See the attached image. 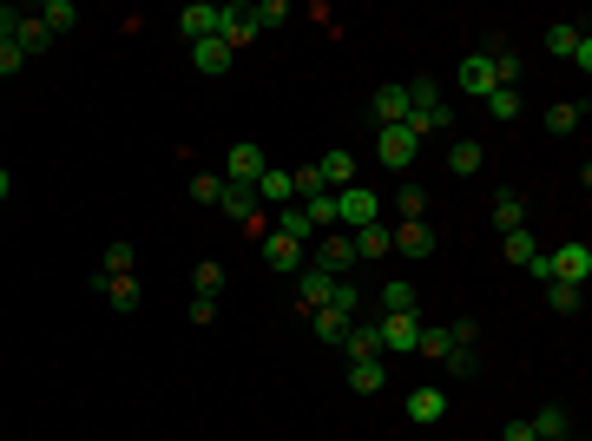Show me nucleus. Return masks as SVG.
I'll return each mask as SVG.
<instances>
[{
  "label": "nucleus",
  "instance_id": "obj_1",
  "mask_svg": "<svg viewBox=\"0 0 592 441\" xmlns=\"http://www.w3.org/2000/svg\"><path fill=\"white\" fill-rule=\"evenodd\" d=\"M375 211H382V198H375L369 185L336 191V231H362V224H375Z\"/></svg>",
  "mask_w": 592,
  "mask_h": 441
},
{
  "label": "nucleus",
  "instance_id": "obj_2",
  "mask_svg": "<svg viewBox=\"0 0 592 441\" xmlns=\"http://www.w3.org/2000/svg\"><path fill=\"white\" fill-rule=\"evenodd\" d=\"M415 152H421V139H415L408 126H382V132H375V158H382L389 172H408V165H415Z\"/></svg>",
  "mask_w": 592,
  "mask_h": 441
},
{
  "label": "nucleus",
  "instance_id": "obj_3",
  "mask_svg": "<svg viewBox=\"0 0 592 441\" xmlns=\"http://www.w3.org/2000/svg\"><path fill=\"white\" fill-rule=\"evenodd\" d=\"M336 284H343V277H329V270H316V264H303L296 270V310H323L329 297H336Z\"/></svg>",
  "mask_w": 592,
  "mask_h": 441
},
{
  "label": "nucleus",
  "instance_id": "obj_4",
  "mask_svg": "<svg viewBox=\"0 0 592 441\" xmlns=\"http://www.w3.org/2000/svg\"><path fill=\"white\" fill-rule=\"evenodd\" d=\"M316 270H329V277H349V270H356V244H349V231H323V237H316Z\"/></svg>",
  "mask_w": 592,
  "mask_h": 441
},
{
  "label": "nucleus",
  "instance_id": "obj_5",
  "mask_svg": "<svg viewBox=\"0 0 592 441\" xmlns=\"http://www.w3.org/2000/svg\"><path fill=\"white\" fill-rule=\"evenodd\" d=\"M375 336H382V356H389V349H408V356H415L421 310H402V316H375Z\"/></svg>",
  "mask_w": 592,
  "mask_h": 441
},
{
  "label": "nucleus",
  "instance_id": "obj_6",
  "mask_svg": "<svg viewBox=\"0 0 592 441\" xmlns=\"http://www.w3.org/2000/svg\"><path fill=\"white\" fill-rule=\"evenodd\" d=\"M389 244H395L402 257H415V264H421V257H435V244H441V237L428 231V218H402V224L389 231Z\"/></svg>",
  "mask_w": 592,
  "mask_h": 441
},
{
  "label": "nucleus",
  "instance_id": "obj_7",
  "mask_svg": "<svg viewBox=\"0 0 592 441\" xmlns=\"http://www.w3.org/2000/svg\"><path fill=\"white\" fill-rule=\"evenodd\" d=\"M264 165H270L264 145H250V139L224 152V178H231V185H257V178H264Z\"/></svg>",
  "mask_w": 592,
  "mask_h": 441
},
{
  "label": "nucleus",
  "instance_id": "obj_8",
  "mask_svg": "<svg viewBox=\"0 0 592 441\" xmlns=\"http://www.w3.org/2000/svg\"><path fill=\"white\" fill-rule=\"evenodd\" d=\"M218 40H224V47H231V53L257 40V14H250L244 0H237V7H218Z\"/></svg>",
  "mask_w": 592,
  "mask_h": 441
},
{
  "label": "nucleus",
  "instance_id": "obj_9",
  "mask_svg": "<svg viewBox=\"0 0 592 441\" xmlns=\"http://www.w3.org/2000/svg\"><path fill=\"white\" fill-rule=\"evenodd\" d=\"M369 112H375V126H402V119H408V86H402V79L375 86V93H369Z\"/></svg>",
  "mask_w": 592,
  "mask_h": 441
},
{
  "label": "nucleus",
  "instance_id": "obj_10",
  "mask_svg": "<svg viewBox=\"0 0 592 441\" xmlns=\"http://www.w3.org/2000/svg\"><path fill=\"white\" fill-rule=\"evenodd\" d=\"M316 185H323L329 198L349 191V185H356V152H323V158H316Z\"/></svg>",
  "mask_w": 592,
  "mask_h": 441
},
{
  "label": "nucleus",
  "instance_id": "obj_11",
  "mask_svg": "<svg viewBox=\"0 0 592 441\" xmlns=\"http://www.w3.org/2000/svg\"><path fill=\"white\" fill-rule=\"evenodd\" d=\"M553 277H560V284H579V290H586V277H592V251L579 244V237L553 251Z\"/></svg>",
  "mask_w": 592,
  "mask_h": 441
},
{
  "label": "nucleus",
  "instance_id": "obj_12",
  "mask_svg": "<svg viewBox=\"0 0 592 441\" xmlns=\"http://www.w3.org/2000/svg\"><path fill=\"white\" fill-rule=\"evenodd\" d=\"M264 270L296 277V270H303V244H296V237H283V231H270V237H264Z\"/></svg>",
  "mask_w": 592,
  "mask_h": 441
},
{
  "label": "nucleus",
  "instance_id": "obj_13",
  "mask_svg": "<svg viewBox=\"0 0 592 441\" xmlns=\"http://www.w3.org/2000/svg\"><path fill=\"white\" fill-rule=\"evenodd\" d=\"M257 198H264V211L296 205V172H283V165H264V178H257Z\"/></svg>",
  "mask_w": 592,
  "mask_h": 441
},
{
  "label": "nucleus",
  "instance_id": "obj_14",
  "mask_svg": "<svg viewBox=\"0 0 592 441\" xmlns=\"http://www.w3.org/2000/svg\"><path fill=\"white\" fill-rule=\"evenodd\" d=\"M93 290L106 297V310H119V316L139 310V277H93Z\"/></svg>",
  "mask_w": 592,
  "mask_h": 441
},
{
  "label": "nucleus",
  "instance_id": "obj_15",
  "mask_svg": "<svg viewBox=\"0 0 592 441\" xmlns=\"http://www.w3.org/2000/svg\"><path fill=\"white\" fill-rule=\"evenodd\" d=\"M441 415H448V389H408V422L435 428Z\"/></svg>",
  "mask_w": 592,
  "mask_h": 441
},
{
  "label": "nucleus",
  "instance_id": "obj_16",
  "mask_svg": "<svg viewBox=\"0 0 592 441\" xmlns=\"http://www.w3.org/2000/svg\"><path fill=\"white\" fill-rule=\"evenodd\" d=\"M343 356H349V363H369V356H382V336H375V316H369V323H362V316L349 323V336H343Z\"/></svg>",
  "mask_w": 592,
  "mask_h": 441
},
{
  "label": "nucleus",
  "instance_id": "obj_17",
  "mask_svg": "<svg viewBox=\"0 0 592 441\" xmlns=\"http://www.w3.org/2000/svg\"><path fill=\"white\" fill-rule=\"evenodd\" d=\"M494 224H500V237L527 231V198H520V191H494Z\"/></svg>",
  "mask_w": 592,
  "mask_h": 441
},
{
  "label": "nucleus",
  "instance_id": "obj_18",
  "mask_svg": "<svg viewBox=\"0 0 592 441\" xmlns=\"http://www.w3.org/2000/svg\"><path fill=\"white\" fill-rule=\"evenodd\" d=\"M99 277H139V251H132V237H112V244H106Z\"/></svg>",
  "mask_w": 592,
  "mask_h": 441
},
{
  "label": "nucleus",
  "instance_id": "obj_19",
  "mask_svg": "<svg viewBox=\"0 0 592 441\" xmlns=\"http://www.w3.org/2000/svg\"><path fill=\"white\" fill-rule=\"evenodd\" d=\"M178 33H185V40H211V33H218V7H204V0H191L185 14H178Z\"/></svg>",
  "mask_w": 592,
  "mask_h": 441
},
{
  "label": "nucleus",
  "instance_id": "obj_20",
  "mask_svg": "<svg viewBox=\"0 0 592 441\" xmlns=\"http://www.w3.org/2000/svg\"><path fill=\"white\" fill-rule=\"evenodd\" d=\"M349 244H356V264H375V257H389V231L382 224H362V231H349Z\"/></svg>",
  "mask_w": 592,
  "mask_h": 441
},
{
  "label": "nucleus",
  "instance_id": "obj_21",
  "mask_svg": "<svg viewBox=\"0 0 592 441\" xmlns=\"http://www.w3.org/2000/svg\"><path fill=\"white\" fill-rule=\"evenodd\" d=\"M270 231L296 237V244H310V237H316V224H310V211H303V205H283V211H270Z\"/></svg>",
  "mask_w": 592,
  "mask_h": 441
},
{
  "label": "nucleus",
  "instance_id": "obj_22",
  "mask_svg": "<svg viewBox=\"0 0 592 441\" xmlns=\"http://www.w3.org/2000/svg\"><path fill=\"white\" fill-rule=\"evenodd\" d=\"M533 422V441H560V435H573V415L560 409V402H546L540 415H527Z\"/></svg>",
  "mask_w": 592,
  "mask_h": 441
},
{
  "label": "nucleus",
  "instance_id": "obj_23",
  "mask_svg": "<svg viewBox=\"0 0 592 441\" xmlns=\"http://www.w3.org/2000/svg\"><path fill=\"white\" fill-rule=\"evenodd\" d=\"M461 86H468L474 99H487L494 93V60H487V53H468V60H461Z\"/></svg>",
  "mask_w": 592,
  "mask_h": 441
},
{
  "label": "nucleus",
  "instance_id": "obj_24",
  "mask_svg": "<svg viewBox=\"0 0 592 441\" xmlns=\"http://www.w3.org/2000/svg\"><path fill=\"white\" fill-rule=\"evenodd\" d=\"M218 211L231 224H244L250 211H257V185H231V178H224V198H218Z\"/></svg>",
  "mask_w": 592,
  "mask_h": 441
},
{
  "label": "nucleus",
  "instance_id": "obj_25",
  "mask_svg": "<svg viewBox=\"0 0 592 441\" xmlns=\"http://www.w3.org/2000/svg\"><path fill=\"white\" fill-rule=\"evenodd\" d=\"M349 389H356V395L389 389V363H382V356H369V363H349Z\"/></svg>",
  "mask_w": 592,
  "mask_h": 441
},
{
  "label": "nucleus",
  "instance_id": "obj_26",
  "mask_svg": "<svg viewBox=\"0 0 592 441\" xmlns=\"http://www.w3.org/2000/svg\"><path fill=\"white\" fill-rule=\"evenodd\" d=\"M191 66H198V73H224V66H231V47H224L218 33H211V40H191Z\"/></svg>",
  "mask_w": 592,
  "mask_h": 441
},
{
  "label": "nucleus",
  "instance_id": "obj_27",
  "mask_svg": "<svg viewBox=\"0 0 592 441\" xmlns=\"http://www.w3.org/2000/svg\"><path fill=\"white\" fill-rule=\"evenodd\" d=\"M14 47L27 53V60H33V53H47V47H53V33L40 27V14H20V27H14Z\"/></svg>",
  "mask_w": 592,
  "mask_h": 441
},
{
  "label": "nucleus",
  "instance_id": "obj_28",
  "mask_svg": "<svg viewBox=\"0 0 592 441\" xmlns=\"http://www.w3.org/2000/svg\"><path fill=\"white\" fill-rule=\"evenodd\" d=\"M579 40H586V27H573V20H553V27H546V53H553V60H573Z\"/></svg>",
  "mask_w": 592,
  "mask_h": 441
},
{
  "label": "nucleus",
  "instance_id": "obj_29",
  "mask_svg": "<svg viewBox=\"0 0 592 441\" xmlns=\"http://www.w3.org/2000/svg\"><path fill=\"white\" fill-rule=\"evenodd\" d=\"M579 119H586V106H573V99H560V106H546L540 126L553 132V139H566V132H579Z\"/></svg>",
  "mask_w": 592,
  "mask_h": 441
},
{
  "label": "nucleus",
  "instance_id": "obj_30",
  "mask_svg": "<svg viewBox=\"0 0 592 441\" xmlns=\"http://www.w3.org/2000/svg\"><path fill=\"white\" fill-rule=\"evenodd\" d=\"M448 349H454V330H448V323H421V336H415V356H435V363H441Z\"/></svg>",
  "mask_w": 592,
  "mask_h": 441
},
{
  "label": "nucleus",
  "instance_id": "obj_31",
  "mask_svg": "<svg viewBox=\"0 0 592 441\" xmlns=\"http://www.w3.org/2000/svg\"><path fill=\"white\" fill-rule=\"evenodd\" d=\"M349 323H356V316H343V310H316V343H329V349H343Z\"/></svg>",
  "mask_w": 592,
  "mask_h": 441
},
{
  "label": "nucleus",
  "instance_id": "obj_32",
  "mask_svg": "<svg viewBox=\"0 0 592 441\" xmlns=\"http://www.w3.org/2000/svg\"><path fill=\"white\" fill-rule=\"evenodd\" d=\"M191 290H198V297H211V303L224 297V264H218V257H204V264L191 270Z\"/></svg>",
  "mask_w": 592,
  "mask_h": 441
},
{
  "label": "nucleus",
  "instance_id": "obj_33",
  "mask_svg": "<svg viewBox=\"0 0 592 441\" xmlns=\"http://www.w3.org/2000/svg\"><path fill=\"white\" fill-rule=\"evenodd\" d=\"M40 27H47V33H73L79 27V7H73V0H47V7H40Z\"/></svg>",
  "mask_w": 592,
  "mask_h": 441
},
{
  "label": "nucleus",
  "instance_id": "obj_34",
  "mask_svg": "<svg viewBox=\"0 0 592 441\" xmlns=\"http://www.w3.org/2000/svg\"><path fill=\"white\" fill-rule=\"evenodd\" d=\"M296 205L310 211V224H316V237H323V231H336V198H329V191H316V198H296Z\"/></svg>",
  "mask_w": 592,
  "mask_h": 441
},
{
  "label": "nucleus",
  "instance_id": "obj_35",
  "mask_svg": "<svg viewBox=\"0 0 592 441\" xmlns=\"http://www.w3.org/2000/svg\"><path fill=\"white\" fill-rule=\"evenodd\" d=\"M402 310H415V284L395 277V284H382V316H402Z\"/></svg>",
  "mask_w": 592,
  "mask_h": 441
},
{
  "label": "nucleus",
  "instance_id": "obj_36",
  "mask_svg": "<svg viewBox=\"0 0 592 441\" xmlns=\"http://www.w3.org/2000/svg\"><path fill=\"white\" fill-rule=\"evenodd\" d=\"M448 172H454V178H474V172H481V145L461 139V145L448 152Z\"/></svg>",
  "mask_w": 592,
  "mask_h": 441
},
{
  "label": "nucleus",
  "instance_id": "obj_37",
  "mask_svg": "<svg viewBox=\"0 0 592 441\" xmlns=\"http://www.w3.org/2000/svg\"><path fill=\"white\" fill-rule=\"evenodd\" d=\"M579 297H586V290H579V284H560V277L546 284V303H553V310H560V316H579Z\"/></svg>",
  "mask_w": 592,
  "mask_h": 441
},
{
  "label": "nucleus",
  "instance_id": "obj_38",
  "mask_svg": "<svg viewBox=\"0 0 592 441\" xmlns=\"http://www.w3.org/2000/svg\"><path fill=\"white\" fill-rule=\"evenodd\" d=\"M191 198L218 211V198H224V172H198V178H191Z\"/></svg>",
  "mask_w": 592,
  "mask_h": 441
},
{
  "label": "nucleus",
  "instance_id": "obj_39",
  "mask_svg": "<svg viewBox=\"0 0 592 441\" xmlns=\"http://www.w3.org/2000/svg\"><path fill=\"white\" fill-rule=\"evenodd\" d=\"M395 211H402V218H428V191L421 185H395Z\"/></svg>",
  "mask_w": 592,
  "mask_h": 441
},
{
  "label": "nucleus",
  "instance_id": "obj_40",
  "mask_svg": "<svg viewBox=\"0 0 592 441\" xmlns=\"http://www.w3.org/2000/svg\"><path fill=\"white\" fill-rule=\"evenodd\" d=\"M481 106L494 112V119H520V93H514V86H494V93H487Z\"/></svg>",
  "mask_w": 592,
  "mask_h": 441
},
{
  "label": "nucleus",
  "instance_id": "obj_41",
  "mask_svg": "<svg viewBox=\"0 0 592 441\" xmlns=\"http://www.w3.org/2000/svg\"><path fill=\"white\" fill-rule=\"evenodd\" d=\"M500 251H507V264H527L540 244H533V231H507V237H500Z\"/></svg>",
  "mask_w": 592,
  "mask_h": 441
},
{
  "label": "nucleus",
  "instance_id": "obj_42",
  "mask_svg": "<svg viewBox=\"0 0 592 441\" xmlns=\"http://www.w3.org/2000/svg\"><path fill=\"white\" fill-rule=\"evenodd\" d=\"M250 14H257V33H264V27H283V20H290V0H257Z\"/></svg>",
  "mask_w": 592,
  "mask_h": 441
},
{
  "label": "nucleus",
  "instance_id": "obj_43",
  "mask_svg": "<svg viewBox=\"0 0 592 441\" xmlns=\"http://www.w3.org/2000/svg\"><path fill=\"white\" fill-rule=\"evenodd\" d=\"M441 363H448V376H474V343H454Z\"/></svg>",
  "mask_w": 592,
  "mask_h": 441
},
{
  "label": "nucleus",
  "instance_id": "obj_44",
  "mask_svg": "<svg viewBox=\"0 0 592 441\" xmlns=\"http://www.w3.org/2000/svg\"><path fill=\"white\" fill-rule=\"evenodd\" d=\"M20 66H27V53H20L14 40H0V79H7V73H20Z\"/></svg>",
  "mask_w": 592,
  "mask_h": 441
},
{
  "label": "nucleus",
  "instance_id": "obj_45",
  "mask_svg": "<svg viewBox=\"0 0 592 441\" xmlns=\"http://www.w3.org/2000/svg\"><path fill=\"white\" fill-rule=\"evenodd\" d=\"M527 277H533V284H553V257L533 251V257H527Z\"/></svg>",
  "mask_w": 592,
  "mask_h": 441
},
{
  "label": "nucleus",
  "instance_id": "obj_46",
  "mask_svg": "<svg viewBox=\"0 0 592 441\" xmlns=\"http://www.w3.org/2000/svg\"><path fill=\"white\" fill-rule=\"evenodd\" d=\"M244 237H257V244H264V237H270V211H250V218H244Z\"/></svg>",
  "mask_w": 592,
  "mask_h": 441
},
{
  "label": "nucleus",
  "instance_id": "obj_47",
  "mask_svg": "<svg viewBox=\"0 0 592 441\" xmlns=\"http://www.w3.org/2000/svg\"><path fill=\"white\" fill-rule=\"evenodd\" d=\"M500 441H533V422H527V415H520V422H507V428H500Z\"/></svg>",
  "mask_w": 592,
  "mask_h": 441
},
{
  "label": "nucleus",
  "instance_id": "obj_48",
  "mask_svg": "<svg viewBox=\"0 0 592 441\" xmlns=\"http://www.w3.org/2000/svg\"><path fill=\"white\" fill-rule=\"evenodd\" d=\"M14 27H20V7H0V40H14Z\"/></svg>",
  "mask_w": 592,
  "mask_h": 441
},
{
  "label": "nucleus",
  "instance_id": "obj_49",
  "mask_svg": "<svg viewBox=\"0 0 592 441\" xmlns=\"http://www.w3.org/2000/svg\"><path fill=\"white\" fill-rule=\"evenodd\" d=\"M7 191H14V178H7V172H0V205H7Z\"/></svg>",
  "mask_w": 592,
  "mask_h": 441
},
{
  "label": "nucleus",
  "instance_id": "obj_50",
  "mask_svg": "<svg viewBox=\"0 0 592 441\" xmlns=\"http://www.w3.org/2000/svg\"><path fill=\"white\" fill-rule=\"evenodd\" d=\"M560 441H579V435H560Z\"/></svg>",
  "mask_w": 592,
  "mask_h": 441
}]
</instances>
